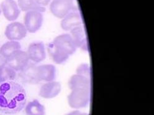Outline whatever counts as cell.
<instances>
[{"instance_id":"1","label":"cell","mask_w":154,"mask_h":115,"mask_svg":"<svg viewBox=\"0 0 154 115\" xmlns=\"http://www.w3.org/2000/svg\"><path fill=\"white\" fill-rule=\"evenodd\" d=\"M26 102V92L20 84L14 81L0 83V112L17 113L25 107Z\"/></svg>"},{"instance_id":"2","label":"cell","mask_w":154,"mask_h":115,"mask_svg":"<svg viewBox=\"0 0 154 115\" xmlns=\"http://www.w3.org/2000/svg\"><path fill=\"white\" fill-rule=\"evenodd\" d=\"M76 49L69 34H63L56 37L49 46V53L53 61L57 64L65 63Z\"/></svg>"},{"instance_id":"3","label":"cell","mask_w":154,"mask_h":115,"mask_svg":"<svg viewBox=\"0 0 154 115\" xmlns=\"http://www.w3.org/2000/svg\"><path fill=\"white\" fill-rule=\"evenodd\" d=\"M68 96V103L73 108L79 109L87 107L91 99V89H75Z\"/></svg>"},{"instance_id":"4","label":"cell","mask_w":154,"mask_h":115,"mask_svg":"<svg viewBox=\"0 0 154 115\" xmlns=\"http://www.w3.org/2000/svg\"><path fill=\"white\" fill-rule=\"evenodd\" d=\"M50 10L57 18L63 19L72 11H78L75 7L74 0H52Z\"/></svg>"},{"instance_id":"5","label":"cell","mask_w":154,"mask_h":115,"mask_svg":"<svg viewBox=\"0 0 154 115\" xmlns=\"http://www.w3.org/2000/svg\"><path fill=\"white\" fill-rule=\"evenodd\" d=\"M44 21L42 13L36 11L26 12L24 18V25L27 32L35 33L41 28Z\"/></svg>"},{"instance_id":"6","label":"cell","mask_w":154,"mask_h":115,"mask_svg":"<svg viewBox=\"0 0 154 115\" xmlns=\"http://www.w3.org/2000/svg\"><path fill=\"white\" fill-rule=\"evenodd\" d=\"M6 60V64L16 72L22 71L29 63L27 52L21 50L14 52Z\"/></svg>"},{"instance_id":"7","label":"cell","mask_w":154,"mask_h":115,"mask_svg":"<svg viewBox=\"0 0 154 115\" xmlns=\"http://www.w3.org/2000/svg\"><path fill=\"white\" fill-rule=\"evenodd\" d=\"M27 31L24 24L13 22L8 25L5 32L6 37L9 40L18 41L23 39L27 35Z\"/></svg>"},{"instance_id":"8","label":"cell","mask_w":154,"mask_h":115,"mask_svg":"<svg viewBox=\"0 0 154 115\" xmlns=\"http://www.w3.org/2000/svg\"><path fill=\"white\" fill-rule=\"evenodd\" d=\"M27 54L29 60L34 63L43 61L46 58L44 44L41 42L31 43L28 46Z\"/></svg>"},{"instance_id":"9","label":"cell","mask_w":154,"mask_h":115,"mask_svg":"<svg viewBox=\"0 0 154 115\" xmlns=\"http://www.w3.org/2000/svg\"><path fill=\"white\" fill-rule=\"evenodd\" d=\"M70 32V35L76 48H79L83 51L88 52V43L83 25L73 28Z\"/></svg>"},{"instance_id":"10","label":"cell","mask_w":154,"mask_h":115,"mask_svg":"<svg viewBox=\"0 0 154 115\" xmlns=\"http://www.w3.org/2000/svg\"><path fill=\"white\" fill-rule=\"evenodd\" d=\"M1 10L9 21H14L20 14L21 10L14 0H4L1 4Z\"/></svg>"},{"instance_id":"11","label":"cell","mask_w":154,"mask_h":115,"mask_svg":"<svg viewBox=\"0 0 154 115\" xmlns=\"http://www.w3.org/2000/svg\"><path fill=\"white\" fill-rule=\"evenodd\" d=\"M83 25V19L79 11H73L66 15L61 21V27L65 31H70L73 28Z\"/></svg>"},{"instance_id":"12","label":"cell","mask_w":154,"mask_h":115,"mask_svg":"<svg viewBox=\"0 0 154 115\" xmlns=\"http://www.w3.org/2000/svg\"><path fill=\"white\" fill-rule=\"evenodd\" d=\"M19 77L24 82L27 84H37L40 82L37 75V66L34 63H29L19 72Z\"/></svg>"},{"instance_id":"13","label":"cell","mask_w":154,"mask_h":115,"mask_svg":"<svg viewBox=\"0 0 154 115\" xmlns=\"http://www.w3.org/2000/svg\"><path fill=\"white\" fill-rule=\"evenodd\" d=\"M61 89V84L59 82H47L41 86L38 94L42 98L50 99L57 97L60 93Z\"/></svg>"},{"instance_id":"14","label":"cell","mask_w":154,"mask_h":115,"mask_svg":"<svg viewBox=\"0 0 154 115\" xmlns=\"http://www.w3.org/2000/svg\"><path fill=\"white\" fill-rule=\"evenodd\" d=\"M37 75L40 82H51L55 79L56 69L52 64L37 66Z\"/></svg>"},{"instance_id":"15","label":"cell","mask_w":154,"mask_h":115,"mask_svg":"<svg viewBox=\"0 0 154 115\" xmlns=\"http://www.w3.org/2000/svg\"><path fill=\"white\" fill-rule=\"evenodd\" d=\"M69 85L70 90L79 88L91 89V79L76 74L70 78Z\"/></svg>"},{"instance_id":"16","label":"cell","mask_w":154,"mask_h":115,"mask_svg":"<svg viewBox=\"0 0 154 115\" xmlns=\"http://www.w3.org/2000/svg\"><path fill=\"white\" fill-rule=\"evenodd\" d=\"M17 5L20 10L24 12L36 11L44 13L45 11V7L38 5L35 0H18Z\"/></svg>"},{"instance_id":"17","label":"cell","mask_w":154,"mask_h":115,"mask_svg":"<svg viewBox=\"0 0 154 115\" xmlns=\"http://www.w3.org/2000/svg\"><path fill=\"white\" fill-rule=\"evenodd\" d=\"M26 115H45V110L43 105L37 100L29 102L25 106Z\"/></svg>"},{"instance_id":"18","label":"cell","mask_w":154,"mask_h":115,"mask_svg":"<svg viewBox=\"0 0 154 115\" xmlns=\"http://www.w3.org/2000/svg\"><path fill=\"white\" fill-rule=\"evenodd\" d=\"M21 45L17 41L10 40L4 43L0 48V55L7 58L14 52L21 50Z\"/></svg>"},{"instance_id":"19","label":"cell","mask_w":154,"mask_h":115,"mask_svg":"<svg viewBox=\"0 0 154 115\" xmlns=\"http://www.w3.org/2000/svg\"><path fill=\"white\" fill-rule=\"evenodd\" d=\"M16 71L7 64L0 68V83L13 81L16 78Z\"/></svg>"},{"instance_id":"20","label":"cell","mask_w":154,"mask_h":115,"mask_svg":"<svg viewBox=\"0 0 154 115\" xmlns=\"http://www.w3.org/2000/svg\"><path fill=\"white\" fill-rule=\"evenodd\" d=\"M91 67L87 63H82L76 70L77 74L84 76L90 79H91Z\"/></svg>"},{"instance_id":"21","label":"cell","mask_w":154,"mask_h":115,"mask_svg":"<svg viewBox=\"0 0 154 115\" xmlns=\"http://www.w3.org/2000/svg\"><path fill=\"white\" fill-rule=\"evenodd\" d=\"M35 1L38 5L45 7L46 6L51 3L52 0H35Z\"/></svg>"},{"instance_id":"22","label":"cell","mask_w":154,"mask_h":115,"mask_svg":"<svg viewBox=\"0 0 154 115\" xmlns=\"http://www.w3.org/2000/svg\"><path fill=\"white\" fill-rule=\"evenodd\" d=\"M66 115H89V114L88 113H82V112H80L79 111H72L70 113H68Z\"/></svg>"},{"instance_id":"23","label":"cell","mask_w":154,"mask_h":115,"mask_svg":"<svg viewBox=\"0 0 154 115\" xmlns=\"http://www.w3.org/2000/svg\"><path fill=\"white\" fill-rule=\"evenodd\" d=\"M6 64V60L3 57L2 55H0V68H2V66Z\"/></svg>"},{"instance_id":"24","label":"cell","mask_w":154,"mask_h":115,"mask_svg":"<svg viewBox=\"0 0 154 115\" xmlns=\"http://www.w3.org/2000/svg\"><path fill=\"white\" fill-rule=\"evenodd\" d=\"M2 14V10H1V8H0V14Z\"/></svg>"}]
</instances>
